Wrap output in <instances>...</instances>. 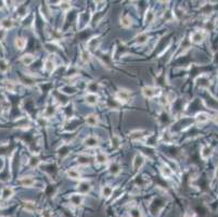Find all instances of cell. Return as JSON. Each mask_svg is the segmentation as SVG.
<instances>
[{"label":"cell","mask_w":218,"mask_h":217,"mask_svg":"<svg viewBox=\"0 0 218 217\" xmlns=\"http://www.w3.org/2000/svg\"><path fill=\"white\" fill-rule=\"evenodd\" d=\"M43 217H52V213L49 209H46L43 212Z\"/></svg>","instance_id":"d590c367"},{"label":"cell","mask_w":218,"mask_h":217,"mask_svg":"<svg viewBox=\"0 0 218 217\" xmlns=\"http://www.w3.org/2000/svg\"><path fill=\"white\" fill-rule=\"evenodd\" d=\"M1 25H2L3 28H5V30H9V28H11V27H12L13 23H12V21H11V20L5 19V20H2V22H1Z\"/></svg>","instance_id":"f546056e"},{"label":"cell","mask_w":218,"mask_h":217,"mask_svg":"<svg viewBox=\"0 0 218 217\" xmlns=\"http://www.w3.org/2000/svg\"><path fill=\"white\" fill-rule=\"evenodd\" d=\"M142 95L144 96L145 98H148V99H151V98L155 97L157 95V92H156V89L154 87H151V86H147L144 87L142 89Z\"/></svg>","instance_id":"3957f363"},{"label":"cell","mask_w":218,"mask_h":217,"mask_svg":"<svg viewBox=\"0 0 218 217\" xmlns=\"http://www.w3.org/2000/svg\"><path fill=\"white\" fill-rule=\"evenodd\" d=\"M96 161L99 164H106L108 163V156L103 152H98L97 155H96Z\"/></svg>","instance_id":"7c38bea8"},{"label":"cell","mask_w":218,"mask_h":217,"mask_svg":"<svg viewBox=\"0 0 218 217\" xmlns=\"http://www.w3.org/2000/svg\"><path fill=\"white\" fill-rule=\"evenodd\" d=\"M43 70L46 71L47 73H52L54 70H55V63L51 58H48V59L45 61V64H43Z\"/></svg>","instance_id":"5b68a950"},{"label":"cell","mask_w":218,"mask_h":217,"mask_svg":"<svg viewBox=\"0 0 218 217\" xmlns=\"http://www.w3.org/2000/svg\"><path fill=\"white\" fill-rule=\"evenodd\" d=\"M195 117H197L199 123H205V122H207V119H208V115L206 113H204V112H200V113H197Z\"/></svg>","instance_id":"44dd1931"},{"label":"cell","mask_w":218,"mask_h":217,"mask_svg":"<svg viewBox=\"0 0 218 217\" xmlns=\"http://www.w3.org/2000/svg\"><path fill=\"white\" fill-rule=\"evenodd\" d=\"M109 169H110L111 174H113V175H117V174H119V171H121V166H119L118 163L113 162V163H111Z\"/></svg>","instance_id":"2e32d148"},{"label":"cell","mask_w":218,"mask_h":217,"mask_svg":"<svg viewBox=\"0 0 218 217\" xmlns=\"http://www.w3.org/2000/svg\"><path fill=\"white\" fill-rule=\"evenodd\" d=\"M24 207H25V209L28 212H34L36 209L35 203H34V202H30V201L24 202Z\"/></svg>","instance_id":"d4e9b609"},{"label":"cell","mask_w":218,"mask_h":217,"mask_svg":"<svg viewBox=\"0 0 218 217\" xmlns=\"http://www.w3.org/2000/svg\"><path fill=\"white\" fill-rule=\"evenodd\" d=\"M149 39V36L148 34H145V33H142V34H140V35L137 37V42L139 43V45H142V43L147 42Z\"/></svg>","instance_id":"603a6c76"},{"label":"cell","mask_w":218,"mask_h":217,"mask_svg":"<svg viewBox=\"0 0 218 217\" xmlns=\"http://www.w3.org/2000/svg\"><path fill=\"white\" fill-rule=\"evenodd\" d=\"M142 131H139V130H137V131H134V133L130 134V138L132 139V140H138V139H140L141 137H142Z\"/></svg>","instance_id":"4dcf8cb0"},{"label":"cell","mask_w":218,"mask_h":217,"mask_svg":"<svg viewBox=\"0 0 218 217\" xmlns=\"http://www.w3.org/2000/svg\"><path fill=\"white\" fill-rule=\"evenodd\" d=\"M144 162H145L144 157L141 154H137L135 156V159H134V169H135V171H139L143 166Z\"/></svg>","instance_id":"277c9868"},{"label":"cell","mask_w":218,"mask_h":217,"mask_svg":"<svg viewBox=\"0 0 218 217\" xmlns=\"http://www.w3.org/2000/svg\"><path fill=\"white\" fill-rule=\"evenodd\" d=\"M98 89H99V85H98L97 83H94V81H92V83H90V84L88 85L89 93H96V92L98 91Z\"/></svg>","instance_id":"cb8c5ba5"},{"label":"cell","mask_w":218,"mask_h":217,"mask_svg":"<svg viewBox=\"0 0 218 217\" xmlns=\"http://www.w3.org/2000/svg\"><path fill=\"white\" fill-rule=\"evenodd\" d=\"M112 193H113V189H112V187H110V186H104V187L102 188V195L104 197V198H110L111 195H112Z\"/></svg>","instance_id":"d6986e66"},{"label":"cell","mask_w":218,"mask_h":217,"mask_svg":"<svg viewBox=\"0 0 218 217\" xmlns=\"http://www.w3.org/2000/svg\"><path fill=\"white\" fill-rule=\"evenodd\" d=\"M185 217H190V216H188V215H186V216H185Z\"/></svg>","instance_id":"74e56055"},{"label":"cell","mask_w":218,"mask_h":217,"mask_svg":"<svg viewBox=\"0 0 218 217\" xmlns=\"http://www.w3.org/2000/svg\"><path fill=\"white\" fill-rule=\"evenodd\" d=\"M25 46H26V40H25L24 38H16L15 39V47L19 50H23V49L25 48Z\"/></svg>","instance_id":"ac0fdd59"},{"label":"cell","mask_w":218,"mask_h":217,"mask_svg":"<svg viewBox=\"0 0 218 217\" xmlns=\"http://www.w3.org/2000/svg\"><path fill=\"white\" fill-rule=\"evenodd\" d=\"M129 215L130 217H142V214H141V212L139 209L137 207H134L129 211Z\"/></svg>","instance_id":"4316f807"},{"label":"cell","mask_w":218,"mask_h":217,"mask_svg":"<svg viewBox=\"0 0 218 217\" xmlns=\"http://www.w3.org/2000/svg\"><path fill=\"white\" fill-rule=\"evenodd\" d=\"M205 32L203 30H197V32H193L191 34V41L193 43H201L203 40L205 39Z\"/></svg>","instance_id":"7a4b0ae2"},{"label":"cell","mask_w":218,"mask_h":217,"mask_svg":"<svg viewBox=\"0 0 218 217\" xmlns=\"http://www.w3.org/2000/svg\"><path fill=\"white\" fill-rule=\"evenodd\" d=\"M154 20V13L153 11H147V13H145V16H144V21L147 24H150V23H152Z\"/></svg>","instance_id":"7402d4cb"},{"label":"cell","mask_w":218,"mask_h":217,"mask_svg":"<svg viewBox=\"0 0 218 217\" xmlns=\"http://www.w3.org/2000/svg\"><path fill=\"white\" fill-rule=\"evenodd\" d=\"M22 62H23V64L26 65V66H28V65L33 64V63L35 62V55H33V54H25V55H23L22 57Z\"/></svg>","instance_id":"9c48e42d"},{"label":"cell","mask_w":218,"mask_h":217,"mask_svg":"<svg viewBox=\"0 0 218 217\" xmlns=\"http://www.w3.org/2000/svg\"><path fill=\"white\" fill-rule=\"evenodd\" d=\"M91 190V186H90V184L87 181H81V184H78V192H79V194H86V193H88L89 191Z\"/></svg>","instance_id":"8992f818"},{"label":"cell","mask_w":218,"mask_h":217,"mask_svg":"<svg viewBox=\"0 0 218 217\" xmlns=\"http://www.w3.org/2000/svg\"><path fill=\"white\" fill-rule=\"evenodd\" d=\"M8 68H9V66L7 65V63L5 62H0V71L1 72H7L8 71Z\"/></svg>","instance_id":"e575fe53"},{"label":"cell","mask_w":218,"mask_h":217,"mask_svg":"<svg viewBox=\"0 0 218 217\" xmlns=\"http://www.w3.org/2000/svg\"><path fill=\"white\" fill-rule=\"evenodd\" d=\"M131 17L129 15H125L121 19V24L123 27H126V28L127 27H130L131 26Z\"/></svg>","instance_id":"e0dca14e"},{"label":"cell","mask_w":218,"mask_h":217,"mask_svg":"<svg viewBox=\"0 0 218 217\" xmlns=\"http://www.w3.org/2000/svg\"><path fill=\"white\" fill-rule=\"evenodd\" d=\"M85 144H86L88 148H94V146H98V138L94 137V136H90L85 140Z\"/></svg>","instance_id":"30bf717a"},{"label":"cell","mask_w":218,"mask_h":217,"mask_svg":"<svg viewBox=\"0 0 218 217\" xmlns=\"http://www.w3.org/2000/svg\"><path fill=\"white\" fill-rule=\"evenodd\" d=\"M81 61H83L84 63H88L89 61H90V53H89L87 50H84V51L81 52Z\"/></svg>","instance_id":"83f0119b"},{"label":"cell","mask_w":218,"mask_h":217,"mask_svg":"<svg viewBox=\"0 0 218 217\" xmlns=\"http://www.w3.org/2000/svg\"><path fill=\"white\" fill-rule=\"evenodd\" d=\"M214 122H215L216 124L218 125V115H217V116H215V117H214Z\"/></svg>","instance_id":"8d00e7d4"},{"label":"cell","mask_w":218,"mask_h":217,"mask_svg":"<svg viewBox=\"0 0 218 217\" xmlns=\"http://www.w3.org/2000/svg\"><path fill=\"white\" fill-rule=\"evenodd\" d=\"M210 148H208V146H205V148H203L202 150V157L203 159H207L208 156L210 155Z\"/></svg>","instance_id":"1f68e13d"},{"label":"cell","mask_w":218,"mask_h":217,"mask_svg":"<svg viewBox=\"0 0 218 217\" xmlns=\"http://www.w3.org/2000/svg\"><path fill=\"white\" fill-rule=\"evenodd\" d=\"M98 116L96 114H89L87 115L86 117V123L88 126H91V127H94V126H97L98 125Z\"/></svg>","instance_id":"52a82bcc"},{"label":"cell","mask_w":218,"mask_h":217,"mask_svg":"<svg viewBox=\"0 0 218 217\" xmlns=\"http://www.w3.org/2000/svg\"><path fill=\"white\" fill-rule=\"evenodd\" d=\"M40 164V160H39V157L38 156H33L30 157V165L32 166V167H37L38 165Z\"/></svg>","instance_id":"f1b7e54d"},{"label":"cell","mask_w":218,"mask_h":217,"mask_svg":"<svg viewBox=\"0 0 218 217\" xmlns=\"http://www.w3.org/2000/svg\"><path fill=\"white\" fill-rule=\"evenodd\" d=\"M78 163L79 164H88L89 163V159L88 157H86V156H81L79 159H78Z\"/></svg>","instance_id":"836d02e7"},{"label":"cell","mask_w":218,"mask_h":217,"mask_svg":"<svg viewBox=\"0 0 218 217\" xmlns=\"http://www.w3.org/2000/svg\"><path fill=\"white\" fill-rule=\"evenodd\" d=\"M21 184L24 187H32L35 184V179L33 177H23L21 179Z\"/></svg>","instance_id":"8fae6325"},{"label":"cell","mask_w":218,"mask_h":217,"mask_svg":"<svg viewBox=\"0 0 218 217\" xmlns=\"http://www.w3.org/2000/svg\"><path fill=\"white\" fill-rule=\"evenodd\" d=\"M217 76H218V72H217Z\"/></svg>","instance_id":"f35d334b"},{"label":"cell","mask_w":218,"mask_h":217,"mask_svg":"<svg viewBox=\"0 0 218 217\" xmlns=\"http://www.w3.org/2000/svg\"><path fill=\"white\" fill-rule=\"evenodd\" d=\"M1 195H2V199H3V200H8V199H10L11 197L13 195V189H12V188H10V187L3 188Z\"/></svg>","instance_id":"9a60e30c"},{"label":"cell","mask_w":218,"mask_h":217,"mask_svg":"<svg viewBox=\"0 0 218 217\" xmlns=\"http://www.w3.org/2000/svg\"><path fill=\"white\" fill-rule=\"evenodd\" d=\"M54 113H55V106L53 105L47 106L46 112H45V115H46L47 117H51L52 115H54Z\"/></svg>","instance_id":"484cf974"},{"label":"cell","mask_w":218,"mask_h":217,"mask_svg":"<svg viewBox=\"0 0 218 217\" xmlns=\"http://www.w3.org/2000/svg\"><path fill=\"white\" fill-rule=\"evenodd\" d=\"M70 201L73 205H81V202H83V197H81V194H73L71 197Z\"/></svg>","instance_id":"5bb4252c"},{"label":"cell","mask_w":218,"mask_h":217,"mask_svg":"<svg viewBox=\"0 0 218 217\" xmlns=\"http://www.w3.org/2000/svg\"><path fill=\"white\" fill-rule=\"evenodd\" d=\"M60 7H61V9H62L63 11H68L71 9V2H68V1H62L61 2V5H60Z\"/></svg>","instance_id":"d6a6232c"},{"label":"cell","mask_w":218,"mask_h":217,"mask_svg":"<svg viewBox=\"0 0 218 217\" xmlns=\"http://www.w3.org/2000/svg\"><path fill=\"white\" fill-rule=\"evenodd\" d=\"M99 101V97L96 93H88L86 96V102L89 105H96Z\"/></svg>","instance_id":"ba28073f"},{"label":"cell","mask_w":218,"mask_h":217,"mask_svg":"<svg viewBox=\"0 0 218 217\" xmlns=\"http://www.w3.org/2000/svg\"><path fill=\"white\" fill-rule=\"evenodd\" d=\"M115 99L122 104H125L129 101L130 99V92L127 89H121L115 93Z\"/></svg>","instance_id":"6da1fadb"},{"label":"cell","mask_w":218,"mask_h":217,"mask_svg":"<svg viewBox=\"0 0 218 217\" xmlns=\"http://www.w3.org/2000/svg\"><path fill=\"white\" fill-rule=\"evenodd\" d=\"M66 174H68V178H71V179H74V180H78V179H81V174H79V171H76V169H74V168L68 169Z\"/></svg>","instance_id":"4fadbf2b"},{"label":"cell","mask_w":218,"mask_h":217,"mask_svg":"<svg viewBox=\"0 0 218 217\" xmlns=\"http://www.w3.org/2000/svg\"><path fill=\"white\" fill-rule=\"evenodd\" d=\"M161 171H162V174H163V176H164L165 178H168V177H170L172 175V169L170 167H168L167 165L163 166Z\"/></svg>","instance_id":"ffe728a7"}]
</instances>
